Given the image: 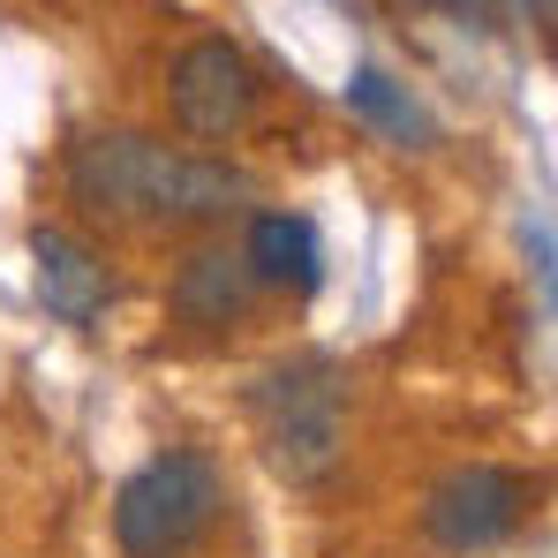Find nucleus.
I'll list each match as a JSON object with an SVG mask.
<instances>
[{
    "label": "nucleus",
    "instance_id": "10",
    "mask_svg": "<svg viewBox=\"0 0 558 558\" xmlns=\"http://www.w3.org/2000/svg\"><path fill=\"white\" fill-rule=\"evenodd\" d=\"M408 8H430V15H453V23H483L490 0H408Z\"/></svg>",
    "mask_w": 558,
    "mask_h": 558
},
{
    "label": "nucleus",
    "instance_id": "1",
    "mask_svg": "<svg viewBox=\"0 0 558 558\" xmlns=\"http://www.w3.org/2000/svg\"><path fill=\"white\" fill-rule=\"evenodd\" d=\"M69 189L76 204L121 227H189V219H227L250 204V174L227 159L167 151L144 129H98L69 151Z\"/></svg>",
    "mask_w": 558,
    "mask_h": 558
},
{
    "label": "nucleus",
    "instance_id": "5",
    "mask_svg": "<svg viewBox=\"0 0 558 558\" xmlns=\"http://www.w3.org/2000/svg\"><path fill=\"white\" fill-rule=\"evenodd\" d=\"M257 61L234 46V38H196L174 53V69H167V106H174V121H182L189 136H234L250 113H257Z\"/></svg>",
    "mask_w": 558,
    "mask_h": 558
},
{
    "label": "nucleus",
    "instance_id": "7",
    "mask_svg": "<svg viewBox=\"0 0 558 558\" xmlns=\"http://www.w3.org/2000/svg\"><path fill=\"white\" fill-rule=\"evenodd\" d=\"M250 294H257V279L242 265V250H189L174 287H167V310L196 332H227L250 310Z\"/></svg>",
    "mask_w": 558,
    "mask_h": 558
},
{
    "label": "nucleus",
    "instance_id": "2",
    "mask_svg": "<svg viewBox=\"0 0 558 558\" xmlns=\"http://www.w3.org/2000/svg\"><path fill=\"white\" fill-rule=\"evenodd\" d=\"M250 415H257L272 475H287V483H325L348 453V385L325 355L265 371L250 385Z\"/></svg>",
    "mask_w": 558,
    "mask_h": 558
},
{
    "label": "nucleus",
    "instance_id": "4",
    "mask_svg": "<svg viewBox=\"0 0 558 558\" xmlns=\"http://www.w3.org/2000/svg\"><path fill=\"white\" fill-rule=\"evenodd\" d=\"M521 513H529V475L468 461V468H453V475L430 483V498H423V536H430L438 551L468 558V551L506 544V536L521 529Z\"/></svg>",
    "mask_w": 558,
    "mask_h": 558
},
{
    "label": "nucleus",
    "instance_id": "6",
    "mask_svg": "<svg viewBox=\"0 0 558 558\" xmlns=\"http://www.w3.org/2000/svg\"><path fill=\"white\" fill-rule=\"evenodd\" d=\"M31 279H38V302L61 317V325H92L98 310L113 302V272L84 234L69 227H38L31 234Z\"/></svg>",
    "mask_w": 558,
    "mask_h": 558
},
{
    "label": "nucleus",
    "instance_id": "8",
    "mask_svg": "<svg viewBox=\"0 0 558 558\" xmlns=\"http://www.w3.org/2000/svg\"><path fill=\"white\" fill-rule=\"evenodd\" d=\"M242 265H250L257 287L317 294V279H325L317 227H310V219H294V211H257V219H250V242H242Z\"/></svg>",
    "mask_w": 558,
    "mask_h": 558
},
{
    "label": "nucleus",
    "instance_id": "9",
    "mask_svg": "<svg viewBox=\"0 0 558 558\" xmlns=\"http://www.w3.org/2000/svg\"><path fill=\"white\" fill-rule=\"evenodd\" d=\"M348 106H355L363 121H377L385 136H400V144H408V136H430V121H423V113H415L408 98L392 92V84H385L377 69H355V76H348Z\"/></svg>",
    "mask_w": 558,
    "mask_h": 558
},
{
    "label": "nucleus",
    "instance_id": "3",
    "mask_svg": "<svg viewBox=\"0 0 558 558\" xmlns=\"http://www.w3.org/2000/svg\"><path fill=\"white\" fill-rule=\"evenodd\" d=\"M227 483L211 453H159L113 490V544L129 558H182L211 536Z\"/></svg>",
    "mask_w": 558,
    "mask_h": 558
}]
</instances>
